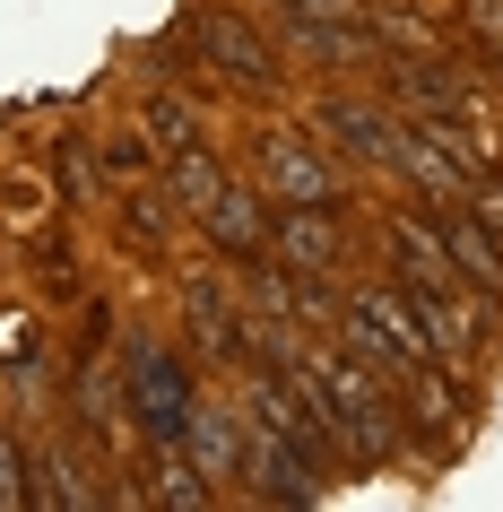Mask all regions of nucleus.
Segmentation results:
<instances>
[{"label":"nucleus","instance_id":"nucleus-2","mask_svg":"<svg viewBox=\"0 0 503 512\" xmlns=\"http://www.w3.org/2000/svg\"><path fill=\"white\" fill-rule=\"evenodd\" d=\"M122 408H131V426L148 434V443H183V434H191V408H200L183 356L165 348V339H148V330L122 339Z\"/></svg>","mask_w":503,"mask_h":512},{"label":"nucleus","instance_id":"nucleus-24","mask_svg":"<svg viewBox=\"0 0 503 512\" xmlns=\"http://www.w3.org/2000/svg\"><path fill=\"white\" fill-rule=\"evenodd\" d=\"M495 174H503V165H495Z\"/></svg>","mask_w":503,"mask_h":512},{"label":"nucleus","instance_id":"nucleus-19","mask_svg":"<svg viewBox=\"0 0 503 512\" xmlns=\"http://www.w3.org/2000/svg\"><path fill=\"white\" fill-rule=\"evenodd\" d=\"M0 365H18V374L44 365V330H35L27 313H0Z\"/></svg>","mask_w":503,"mask_h":512},{"label":"nucleus","instance_id":"nucleus-1","mask_svg":"<svg viewBox=\"0 0 503 512\" xmlns=\"http://www.w3.org/2000/svg\"><path fill=\"white\" fill-rule=\"evenodd\" d=\"M295 374L321 391L330 426H339V443L356 460H391L399 452V400H391V382H382L373 356H356V348H295Z\"/></svg>","mask_w":503,"mask_h":512},{"label":"nucleus","instance_id":"nucleus-20","mask_svg":"<svg viewBox=\"0 0 503 512\" xmlns=\"http://www.w3.org/2000/svg\"><path fill=\"white\" fill-rule=\"evenodd\" d=\"M174 191H131V209H122V226H131V243H165V226H174V209H165Z\"/></svg>","mask_w":503,"mask_h":512},{"label":"nucleus","instance_id":"nucleus-6","mask_svg":"<svg viewBox=\"0 0 503 512\" xmlns=\"http://www.w3.org/2000/svg\"><path fill=\"white\" fill-rule=\"evenodd\" d=\"M278 53L313 61V70H356V61H382V53H373V27L356 18V9H287Z\"/></svg>","mask_w":503,"mask_h":512},{"label":"nucleus","instance_id":"nucleus-21","mask_svg":"<svg viewBox=\"0 0 503 512\" xmlns=\"http://www.w3.org/2000/svg\"><path fill=\"white\" fill-rule=\"evenodd\" d=\"M35 504V478H27V452H18V434L0 426V512Z\"/></svg>","mask_w":503,"mask_h":512},{"label":"nucleus","instance_id":"nucleus-17","mask_svg":"<svg viewBox=\"0 0 503 512\" xmlns=\"http://www.w3.org/2000/svg\"><path fill=\"white\" fill-rule=\"evenodd\" d=\"M226 183H235V174H217V157H209V148H183V157L165 165V191H174L183 209H209V200H217Z\"/></svg>","mask_w":503,"mask_h":512},{"label":"nucleus","instance_id":"nucleus-18","mask_svg":"<svg viewBox=\"0 0 503 512\" xmlns=\"http://www.w3.org/2000/svg\"><path fill=\"white\" fill-rule=\"evenodd\" d=\"M148 131H157L165 157H183V148H200V113L174 105V96H157V105H148Z\"/></svg>","mask_w":503,"mask_h":512},{"label":"nucleus","instance_id":"nucleus-7","mask_svg":"<svg viewBox=\"0 0 503 512\" xmlns=\"http://www.w3.org/2000/svg\"><path fill=\"white\" fill-rule=\"evenodd\" d=\"M269 261H287L304 278H330L347 261V235H339V209H304V200H278L269 209Z\"/></svg>","mask_w":503,"mask_h":512},{"label":"nucleus","instance_id":"nucleus-8","mask_svg":"<svg viewBox=\"0 0 503 512\" xmlns=\"http://www.w3.org/2000/svg\"><path fill=\"white\" fill-rule=\"evenodd\" d=\"M399 174L417 191H434V200H469L477 191V165L460 157V139L434 131V122H399Z\"/></svg>","mask_w":503,"mask_h":512},{"label":"nucleus","instance_id":"nucleus-10","mask_svg":"<svg viewBox=\"0 0 503 512\" xmlns=\"http://www.w3.org/2000/svg\"><path fill=\"white\" fill-rule=\"evenodd\" d=\"M408 304H417V330H425V348L443 356V365H469L486 348V313L460 304V278L451 287H408Z\"/></svg>","mask_w":503,"mask_h":512},{"label":"nucleus","instance_id":"nucleus-9","mask_svg":"<svg viewBox=\"0 0 503 512\" xmlns=\"http://www.w3.org/2000/svg\"><path fill=\"white\" fill-rule=\"evenodd\" d=\"M183 322H191V339H200V356H217V365H235V356L252 348V322H243V304L217 287V270L183 278Z\"/></svg>","mask_w":503,"mask_h":512},{"label":"nucleus","instance_id":"nucleus-11","mask_svg":"<svg viewBox=\"0 0 503 512\" xmlns=\"http://www.w3.org/2000/svg\"><path fill=\"white\" fill-rule=\"evenodd\" d=\"M434 226H443V243H451V270H460L477 296L495 304V296H503V235L469 209V200H443V209H434Z\"/></svg>","mask_w":503,"mask_h":512},{"label":"nucleus","instance_id":"nucleus-16","mask_svg":"<svg viewBox=\"0 0 503 512\" xmlns=\"http://www.w3.org/2000/svg\"><path fill=\"white\" fill-rule=\"evenodd\" d=\"M157 504H165V512H209V504H217L209 469H200L183 443H157Z\"/></svg>","mask_w":503,"mask_h":512},{"label":"nucleus","instance_id":"nucleus-14","mask_svg":"<svg viewBox=\"0 0 503 512\" xmlns=\"http://www.w3.org/2000/svg\"><path fill=\"white\" fill-rule=\"evenodd\" d=\"M200 226H209V243H226L235 261H261V252H269V209H261V200H252L243 183L217 191L209 209H200Z\"/></svg>","mask_w":503,"mask_h":512},{"label":"nucleus","instance_id":"nucleus-13","mask_svg":"<svg viewBox=\"0 0 503 512\" xmlns=\"http://www.w3.org/2000/svg\"><path fill=\"white\" fill-rule=\"evenodd\" d=\"M321 139H330L339 157H356V165H399V122L382 105H356V96L321 105Z\"/></svg>","mask_w":503,"mask_h":512},{"label":"nucleus","instance_id":"nucleus-4","mask_svg":"<svg viewBox=\"0 0 503 512\" xmlns=\"http://www.w3.org/2000/svg\"><path fill=\"white\" fill-rule=\"evenodd\" d=\"M252 165H261L269 200H304V209H347V174L330 148H313L304 131H252Z\"/></svg>","mask_w":503,"mask_h":512},{"label":"nucleus","instance_id":"nucleus-23","mask_svg":"<svg viewBox=\"0 0 503 512\" xmlns=\"http://www.w3.org/2000/svg\"><path fill=\"white\" fill-rule=\"evenodd\" d=\"M287 9H356V0H287Z\"/></svg>","mask_w":503,"mask_h":512},{"label":"nucleus","instance_id":"nucleus-15","mask_svg":"<svg viewBox=\"0 0 503 512\" xmlns=\"http://www.w3.org/2000/svg\"><path fill=\"white\" fill-rule=\"evenodd\" d=\"M183 452L209 469V478H243V417L235 408H191V434H183Z\"/></svg>","mask_w":503,"mask_h":512},{"label":"nucleus","instance_id":"nucleus-22","mask_svg":"<svg viewBox=\"0 0 503 512\" xmlns=\"http://www.w3.org/2000/svg\"><path fill=\"white\" fill-rule=\"evenodd\" d=\"M87 495H96V486H79V469H70V460H44V486H35V504H53V512H70V504H87Z\"/></svg>","mask_w":503,"mask_h":512},{"label":"nucleus","instance_id":"nucleus-3","mask_svg":"<svg viewBox=\"0 0 503 512\" xmlns=\"http://www.w3.org/2000/svg\"><path fill=\"white\" fill-rule=\"evenodd\" d=\"M339 330H347V348L373 356L391 382L417 374L425 356H434V348H425V330H417V304H408V287H399V278H391V287H356V296L339 304Z\"/></svg>","mask_w":503,"mask_h":512},{"label":"nucleus","instance_id":"nucleus-5","mask_svg":"<svg viewBox=\"0 0 503 512\" xmlns=\"http://www.w3.org/2000/svg\"><path fill=\"white\" fill-rule=\"evenodd\" d=\"M191 44H200V61H209L217 79L278 87V44H269L252 18H235V9H200V18H191Z\"/></svg>","mask_w":503,"mask_h":512},{"label":"nucleus","instance_id":"nucleus-12","mask_svg":"<svg viewBox=\"0 0 503 512\" xmlns=\"http://www.w3.org/2000/svg\"><path fill=\"white\" fill-rule=\"evenodd\" d=\"M382 243H391V270H399V287H451V243H443V226L434 217H417V209H399V217H382Z\"/></svg>","mask_w":503,"mask_h":512}]
</instances>
